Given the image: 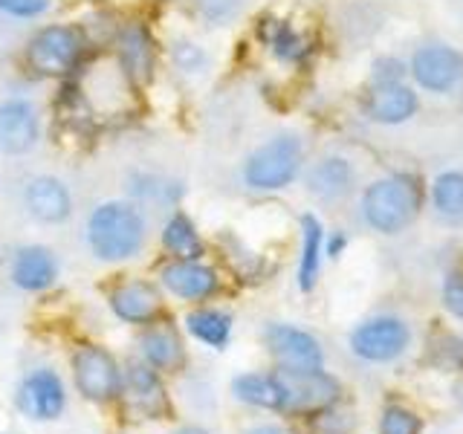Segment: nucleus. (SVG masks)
I'll list each match as a JSON object with an SVG mask.
<instances>
[{
  "mask_svg": "<svg viewBox=\"0 0 463 434\" xmlns=\"http://www.w3.org/2000/svg\"><path fill=\"white\" fill-rule=\"evenodd\" d=\"M325 258V229L318 223V217L304 214L301 217V258H298V289L310 293L322 272Z\"/></svg>",
  "mask_w": 463,
  "mask_h": 434,
  "instance_id": "obj_22",
  "label": "nucleus"
},
{
  "mask_svg": "<svg viewBox=\"0 0 463 434\" xmlns=\"http://www.w3.org/2000/svg\"><path fill=\"white\" fill-rule=\"evenodd\" d=\"M279 376L287 388L289 411H325L339 400V382L330 373L318 371H281Z\"/></svg>",
  "mask_w": 463,
  "mask_h": 434,
  "instance_id": "obj_15",
  "label": "nucleus"
},
{
  "mask_svg": "<svg viewBox=\"0 0 463 434\" xmlns=\"http://www.w3.org/2000/svg\"><path fill=\"white\" fill-rule=\"evenodd\" d=\"M72 376H76L79 394L90 402H108L122 391L119 362L99 344H84L72 354Z\"/></svg>",
  "mask_w": 463,
  "mask_h": 434,
  "instance_id": "obj_5",
  "label": "nucleus"
},
{
  "mask_svg": "<svg viewBox=\"0 0 463 434\" xmlns=\"http://www.w3.org/2000/svg\"><path fill=\"white\" fill-rule=\"evenodd\" d=\"M41 142V110L26 96L0 99V156H26Z\"/></svg>",
  "mask_w": 463,
  "mask_h": 434,
  "instance_id": "obj_6",
  "label": "nucleus"
},
{
  "mask_svg": "<svg viewBox=\"0 0 463 434\" xmlns=\"http://www.w3.org/2000/svg\"><path fill=\"white\" fill-rule=\"evenodd\" d=\"M414 110H417V93L402 81L373 84L371 93L365 96V116L380 125H400L405 119H411Z\"/></svg>",
  "mask_w": 463,
  "mask_h": 434,
  "instance_id": "obj_18",
  "label": "nucleus"
},
{
  "mask_svg": "<svg viewBox=\"0 0 463 434\" xmlns=\"http://www.w3.org/2000/svg\"><path fill=\"white\" fill-rule=\"evenodd\" d=\"M376 84H385V81H402V64L400 61H380L373 72Z\"/></svg>",
  "mask_w": 463,
  "mask_h": 434,
  "instance_id": "obj_33",
  "label": "nucleus"
},
{
  "mask_svg": "<svg viewBox=\"0 0 463 434\" xmlns=\"http://www.w3.org/2000/svg\"><path fill=\"white\" fill-rule=\"evenodd\" d=\"M108 304L119 322L139 325V327L154 325L159 313H163L159 289L151 281H142V278H130V281L116 284L108 293Z\"/></svg>",
  "mask_w": 463,
  "mask_h": 434,
  "instance_id": "obj_14",
  "label": "nucleus"
},
{
  "mask_svg": "<svg viewBox=\"0 0 463 434\" xmlns=\"http://www.w3.org/2000/svg\"><path fill=\"white\" fill-rule=\"evenodd\" d=\"M168 58H171L174 70H180L183 76H192V79L206 76L209 67H212L209 52L203 50L197 41H192V38H177V41H171Z\"/></svg>",
  "mask_w": 463,
  "mask_h": 434,
  "instance_id": "obj_28",
  "label": "nucleus"
},
{
  "mask_svg": "<svg viewBox=\"0 0 463 434\" xmlns=\"http://www.w3.org/2000/svg\"><path fill=\"white\" fill-rule=\"evenodd\" d=\"M84 33L72 24H47L35 29L26 41L24 61L41 79H64L81 64Z\"/></svg>",
  "mask_w": 463,
  "mask_h": 434,
  "instance_id": "obj_4",
  "label": "nucleus"
},
{
  "mask_svg": "<svg viewBox=\"0 0 463 434\" xmlns=\"http://www.w3.org/2000/svg\"><path fill=\"white\" fill-rule=\"evenodd\" d=\"M260 41L267 43V50L284 64H301L310 55V43L289 21L267 18L260 24Z\"/></svg>",
  "mask_w": 463,
  "mask_h": 434,
  "instance_id": "obj_23",
  "label": "nucleus"
},
{
  "mask_svg": "<svg viewBox=\"0 0 463 434\" xmlns=\"http://www.w3.org/2000/svg\"><path fill=\"white\" fill-rule=\"evenodd\" d=\"M139 354L142 362L154 371H177L185 359L180 333L171 325H148L139 336Z\"/></svg>",
  "mask_w": 463,
  "mask_h": 434,
  "instance_id": "obj_20",
  "label": "nucleus"
},
{
  "mask_svg": "<svg viewBox=\"0 0 463 434\" xmlns=\"http://www.w3.org/2000/svg\"><path fill=\"white\" fill-rule=\"evenodd\" d=\"M345 246H347V235H345V231H333L330 238H325V255L327 258H339L345 252Z\"/></svg>",
  "mask_w": 463,
  "mask_h": 434,
  "instance_id": "obj_34",
  "label": "nucleus"
},
{
  "mask_svg": "<svg viewBox=\"0 0 463 434\" xmlns=\"http://www.w3.org/2000/svg\"><path fill=\"white\" fill-rule=\"evenodd\" d=\"M116 64L130 84H148L156 72V41L142 21H128L116 33Z\"/></svg>",
  "mask_w": 463,
  "mask_h": 434,
  "instance_id": "obj_9",
  "label": "nucleus"
},
{
  "mask_svg": "<svg viewBox=\"0 0 463 434\" xmlns=\"http://www.w3.org/2000/svg\"><path fill=\"white\" fill-rule=\"evenodd\" d=\"M67 405V391L61 376L52 368H38L33 373H26L21 385H18V409L29 420H41V423H50V420L61 417Z\"/></svg>",
  "mask_w": 463,
  "mask_h": 434,
  "instance_id": "obj_11",
  "label": "nucleus"
},
{
  "mask_svg": "<svg viewBox=\"0 0 463 434\" xmlns=\"http://www.w3.org/2000/svg\"><path fill=\"white\" fill-rule=\"evenodd\" d=\"M185 330L203 344L223 351L232 339V316L217 307H194L185 316Z\"/></svg>",
  "mask_w": 463,
  "mask_h": 434,
  "instance_id": "obj_25",
  "label": "nucleus"
},
{
  "mask_svg": "<svg viewBox=\"0 0 463 434\" xmlns=\"http://www.w3.org/2000/svg\"><path fill=\"white\" fill-rule=\"evenodd\" d=\"M159 284L174 298L183 301H209L221 289V275H217L209 264L203 260H183L171 258L168 264L159 269Z\"/></svg>",
  "mask_w": 463,
  "mask_h": 434,
  "instance_id": "obj_12",
  "label": "nucleus"
},
{
  "mask_svg": "<svg viewBox=\"0 0 463 434\" xmlns=\"http://www.w3.org/2000/svg\"><path fill=\"white\" fill-rule=\"evenodd\" d=\"M443 304H446L449 313L463 322V269L446 275V281H443Z\"/></svg>",
  "mask_w": 463,
  "mask_h": 434,
  "instance_id": "obj_32",
  "label": "nucleus"
},
{
  "mask_svg": "<svg viewBox=\"0 0 463 434\" xmlns=\"http://www.w3.org/2000/svg\"><path fill=\"white\" fill-rule=\"evenodd\" d=\"M232 394L241 402H250L255 409L267 411H289L287 402V388L281 382L279 371L275 373H241L232 382Z\"/></svg>",
  "mask_w": 463,
  "mask_h": 434,
  "instance_id": "obj_21",
  "label": "nucleus"
},
{
  "mask_svg": "<svg viewBox=\"0 0 463 434\" xmlns=\"http://www.w3.org/2000/svg\"><path fill=\"white\" fill-rule=\"evenodd\" d=\"M52 9V0H0V14L12 21H38Z\"/></svg>",
  "mask_w": 463,
  "mask_h": 434,
  "instance_id": "obj_31",
  "label": "nucleus"
},
{
  "mask_svg": "<svg viewBox=\"0 0 463 434\" xmlns=\"http://www.w3.org/2000/svg\"><path fill=\"white\" fill-rule=\"evenodd\" d=\"M420 183L409 174L376 180L362 194V217L383 235H397L420 212Z\"/></svg>",
  "mask_w": 463,
  "mask_h": 434,
  "instance_id": "obj_3",
  "label": "nucleus"
},
{
  "mask_svg": "<svg viewBox=\"0 0 463 434\" xmlns=\"http://www.w3.org/2000/svg\"><path fill=\"white\" fill-rule=\"evenodd\" d=\"M264 342L272 359L279 362L281 371H318L325 368V354L322 344L313 333L275 322L264 330Z\"/></svg>",
  "mask_w": 463,
  "mask_h": 434,
  "instance_id": "obj_8",
  "label": "nucleus"
},
{
  "mask_svg": "<svg viewBox=\"0 0 463 434\" xmlns=\"http://www.w3.org/2000/svg\"><path fill=\"white\" fill-rule=\"evenodd\" d=\"M24 209L33 221L43 226L67 223L72 214V192L55 174H38L24 185Z\"/></svg>",
  "mask_w": 463,
  "mask_h": 434,
  "instance_id": "obj_10",
  "label": "nucleus"
},
{
  "mask_svg": "<svg viewBox=\"0 0 463 434\" xmlns=\"http://www.w3.org/2000/svg\"><path fill=\"white\" fill-rule=\"evenodd\" d=\"M411 342L409 325L397 316H373L351 333V351L365 362L397 359Z\"/></svg>",
  "mask_w": 463,
  "mask_h": 434,
  "instance_id": "obj_7",
  "label": "nucleus"
},
{
  "mask_svg": "<svg viewBox=\"0 0 463 434\" xmlns=\"http://www.w3.org/2000/svg\"><path fill=\"white\" fill-rule=\"evenodd\" d=\"M128 188L134 192V203H154V206H174L183 194L180 183L159 177V174H142V171L130 174Z\"/></svg>",
  "mask_w": 463,
  "mask_h": 434,
  "instance_id": "obj_26",
  "label": "nucleus"
},
{
  "mask_svg": "<svg viewBox=\"0 0 463 434\" xmlns=\"http://www.w3.org/2000/svg\"><path fill=\"white\" fill-rule=\"evenodd\" d=\"M304 142L296 134H275L243 159L241 180L252 192H281L301 174Z\"/></svg>",
  "mask_w": 463,
  "mask_h": 434,
  "instance_id": "obj_2",
  "label": "nucleus"
},
{
  "mask_svg": "<svg viewBox=\"0 0 463 434\" xmlns=\"http://www.w3.org/2000/svg\"><path fill=\"white\" fill-rule=\"evenodd\" d=\"M431 200L449 221H463V174L460 171H446L440 174L431 185Z\"/></svg>",
  "mask_w": 463,
  "mask_h": 434,
  "instance_id": "obj_27",
  "label": "nucleus"
},
{
  "mask_svg": "<svg viewBox=\"0 0 463 434\" xmlns=\"http://www.w3.org/2000/svg\"><path fill=\"white\" fill-rule=\"evenodd\" d=\"M163 250L171 258L183 260H200L203 258V238L194 226V221L185 212H171V217L163 226Z\"/></svg>",
  "mask_w": 463,
  "mask_h": 434,
  "instance_id": "obj_24",
  "label": "nucleus"
},
{
  "mask_svg": "<svg viewBox=\"0 0 463 434\" xmlns=\"http://www.w3.org/2000/svg\"><path fill=\"white\" fill-rule=\"evenodd\" d=\"M90 252L105 264H122L137 258L148 241V221L134 200H105L90 212L84 226Z\"/></svg>",
  "mask_w": 463,
  "mask_h": 434,
  "instance_id": "obj_1",
  "label": "nucleus"
},
{
  "mask_svg": "<svg viewBox=\"0 0 463 434\" xmlns=\"http://www.w3.org/2000/svg\"><path fill=\"white\" fill-rule=\"evenodd\" d=\"M423 431V420L405 405H388L380 420V434H420Z\"/></svg>",
  "mask_w": 463,
  "mask_h": 434,
  "instance_id": "obj_30",
  "label": "nucleus"
},
{
  "mask_svg": "<svg viewBox=\"0 0 463 434\" xmlns=\"http://www.w3.org/2000/svg\"><path fill=\"white\" fill-rule=\"evenodd\" d=\"M411 76L431 93H449L463 79V58L452 47H423L411 58Z\"/></svg>",
  "mask_w": 463,
  "mask_h": 434,
  "instance_id": "obj_16",
  "label": "nucleus"
},
{
  "mask_svg": "<svg viewBox=\"0 0 463 434\" xmlns=\"http://www.w3.org/2000/svg\"><path fill=\"white\" fill-rule=\"evenodd\" d=\"M9 278L14 287L24 289V293H43V289H50L58 278V258L47 246L26 243L12 255Z\"/></svg>",
  "mask_w": 463,
  "mask_h": 434,
  "instance_id": "obj_17",
  "label": "nucleus"
},
{
  "mask_svg": "<svg viewBox=\"0 0 463 434\" xmlns=\"http://www.w3.org/2000/svg\"><path fill=\"white\" fill-rule=\"evenodd\" d=\"M194 14L206 26H229L243 9V0H192Z\"/></svg>",
  "mask_w": 463,
  "mask_h": 434,
  "instance_id": "obj_29",
  "label": "nucleus"
},
{
  "mask_svg": "<svg viewBox=\"0 0 463 434\" xmlns=\"http://www.w3.org/2000/svg\"><path fill=\"white\" fill-rule=\"evenodd\" d=\"M354 180L356 171L345 156H322L318 163L310 165L307 177H304L307 192L322 203L342 200L354 188Z\"/></svg>",
  "mask_w": 463,
  "mask_h": 434,
  "instance_id": "obj_19",
  "label": "nucleus"
},
{
  "mask_svg": "<svg viewBox=\"0 0 463 434\" xmlns=\"http://www.w3.org/2000/svg\"><path fill=\"white\" fill-rule=\"evenodd\" d=\"M246 434H287V431L279 429V426H255V429H250Z\"/></svg>",
  "mask_w": 463,
  "mask_h": 434,
  "instance_id": "obj_35",
  "label": "nucleus"
},
{
  "mask_svg": "<svg viewBox=\"0 0 463 434\" xmlns=\"http://www.w3.org/2000/svg\"><path fill=\"white\" fill-rule=\"evenodd\" d=\"M125 405L130 414L148 417V420H163L168 414V397L163 380H159V371L148 368L145 362H134L122 371V391Z\"/></svg>",
  "mask_w": 463,
  "mask_h": 434,
  "instance_id": "obj_13",
  "label": "nucleus"
},
{
  "mask_svg": "<svg viewBox=\"0 0 463 434\" xmlns=\"http://www.w3.org/2000/svg\"><path fill=\"white\" fill-rule=\"evenodd\" d=\"M174 434H209L206 429H200V426H183V429H177Z\"/></svg>",
  "mask_w": 463,
  "mask_h": 434,
  "instance_id": "obj_36",
  "label": "nucleus"
}]
</instances>
